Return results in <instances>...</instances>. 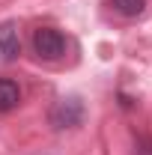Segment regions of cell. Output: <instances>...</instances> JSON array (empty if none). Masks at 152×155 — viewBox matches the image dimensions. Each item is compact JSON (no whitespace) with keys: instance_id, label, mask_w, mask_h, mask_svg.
Listing matches in <instances>:
<instances>
[{"instance_id":"obj_5","label":"cell","mask_w":152,"mask_h":155,"mask_svg":"<svg viewBox=\"0 0 152 155\" xmlns=\"http://www.w3.org/2000/svg\"><path fill=\"white\" fill-rule=\"evenodd\" d=\"M114 3V9L119 15H125V18H137L143 9H146V0H111Z\"/></svg>"},{"instance_id":"obj_3","label":"cell","mask_w":152,"mask_h":155,"mask_svg":"<svg viewBox=\"0 0 152 155\" xmlns=\"http://www.w3.org/2000/svg\"><path fill=\"white\" fill-rule=\"evenodd\" d=\"M21 54V36H18V24L15 21H3L0 24V60L12 63Z\"/></svg>"},{"instance_id":"obj_4","label":"cell","mask_w":152,"mask_h":155,"mask_svg":"<svg viewBox=\"0 0 152 155\" xmlns=\"http://www.w3.org/2000/svg\"><path fill=\"white\" fill-rule=\"evenodd\" d=\"M21 104V87L12 78H0V114H9Z\"/></svg>"},{"instance_id":"obj_6","label":"cell","mask_w":152,"mask_h":155,"mask_svg":"<svg viewBox=\"0 0 152 155\" xmlns=\"http://www.w3.org/2000/svg\"><path fill=\"white\" fill-rule=\"evenodd\" d=\"M131 155H152V140H146V137H137V140H134Z\"/></svg>"},{"instance_id":"obj_2","label":"cell","mask_w":152,"mask_h":155,"mask_svg":"<svg viewBox=\"0 0 152 155\" xmlns=\"http://www.w3.org/2000/svg\"><path fill=\"white\" fill-rule=\"evenodd\" d=\"M48 122L54 128H75L84 122V101L78 96H63L54 101L51 114H48Z\"/></svg>"},{"instance_id":"obj_1","label":"cell","mask_w":152,"mask_h":155,"mask_svg":"<svg viewBox=\"0 0 152 155\" xmlns=\"http://www.w3.org/2000/svg\"><path fill=\"white\" fill-rule=\"evenodd\" d=\"M33 54L39 60H48V63L60 60L66 54V36L57 27H39L33 33Z\"/></svg>"}]
</instances>
